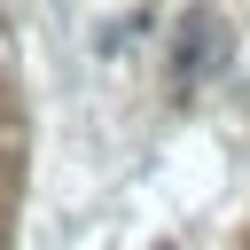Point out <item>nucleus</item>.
<instances>
[{
  "label": "nucleus",
  "mask_w": 250,
  "mask_h": 250,
  "mask_svg": "<svg viewBox=\"0 0 250 250\" xmlns=\"http://www.w3.org/2000/svg\"><path fill=\"white\" fill-rule=\"evenodd\" d=\"M227 62V23L219 16H188V31H180V70L188 78H211Z\"/></svg>",
  "instance_id": "obj_1"
}]
</instances>
